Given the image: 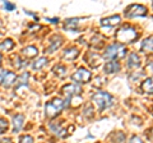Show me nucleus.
Instances as JSON below:
<instances>
[{
  "label": "nucleus",
  "instance_id": "nucleus-1",
  "mask_svg": "<svg viewBox=\"0 0 153 143\" xmlns=\"http://www.w3.org/2000/svg\"><path fill=\"white\" fill-rule=\"evenodd\" d=\"M126 52H128L126 47L123 44L115 42V44L110 45L106 49V51H105V54H103V58L110 60V61H115V60H119V59L124 58V56L126 55Z\"/></svg>",
  "mask_w": 153,
  "mask_h": 143
},
{
  "label": "nucleus",
  "instance_id": "nucleus-2",
  "mask_svg": "<svg viewBox=\"0 0 153 143\" xmlns=\"http://www.w3.org/2000/svg\"><path fill=\"white\" fill-rule=\"evenodd\" d=\"M138 37V32L131 26H124L116 33V39L119 40V44H129L134 41Z\"/></svg>",
  "mask_w": 153,
  "mask_h": 143
},
{
  "label": "nucleus",
  "instance_id": "nucleus-3",
  "mask_svg": "<svg viewBox=\"0 0 153 143\" xmlns=\"http://www.w3.org/2000/svg\"><path fill=\"white\" fill-rule=\"evenodd\" d=\"M92 101L93 104L96 105V107L98 109V110H105V109L110 107L112 105V96L107 92H96L93 96H92Z\"/></svg>",
  "mask_w": 153,
  "mask_h": 143
},
{
  "label": "nucleus",
  "instance_id": "nucleus-4",
  "mask_svg": "<svg viewBox=\"0 0 153 143\" xmlns=\"http://www.w3.org/2000/svg\"><path fill=\"white\" fill-rule=\"evenodd\" d=\"M64 107H65V104H64L63 100L61 98H54V100H51V101L46 102L45 114H46V116H49V118H54L63 110Z\"/></svg>",
  "mask_w": 153,
  "mask_h": 143
},
{
  "label": "nucleus",
  "instance_id": "nucleus-5",
  "mask_svg": "<svg viewBox=\"0 0 153 143\" xmlns=\"http://www.w3.org/2000/svg\"><path fill=\"white\" fill-rule=\"evenodd\" d=\"M147 8L140 4H133L129 8H126L125 10V16L129 18H134V17H143L147 14Z\"/></svg>",
  "mask_w": 153,
  "mask_h": 143
},
{
  "label": "nucleus",
  "instance_id": "nucleus-6",
  "mask_svg": "<svg viewBox=\"0 0 153 143\" xmlns=\"http://www.w3.org/2000/svg\"><path fill=\"white\" fill-rule=\"evenodd\" d=\"M91 77H92V74H91L89 70L84 69V68H79L78 70L75 72V73H73V75H71V79H73L74 82L78 84V83L88 82V80L91 79Z\"/></svg>",
  "mask_w": 153,
  "mask_h": 143
},
{
  "label": "nucleus",
  "instance_id": "nucleus-7",
  "mask_svg": "<svg viewBox=\"0 0 153 143\" xmlns=\"http://www.w3.org/2000/svg\"><path fill=\"white\" fill-rule=\"evenodd\" d=\"M63 92L66 96V98H70V97H74V96H80V93H82V87L76 83H71V84L65 86L63 88Z\"/></svg>",
  "mask_w": 153,
  "mask_h": 143
},
{
  "label": "nucleus",
  "instance_id": "nucleus-8",
  "mask_svg": "<svg viewBox=\"0 0 153 143\" xmlns=\"http://www.w3.org/2000/svg\"><path fill=\"white\" fill-rule=\"evenodd\" d=\"M16 80H17V75H16V73L7 70V72H5V74H4V77H3L1 84H3V87H4V88H10L12 86L16 83Z\"/></svg>",
  "mask_w": 153,
  "mask_h": 143
},
{
  "label": "nucleus",
  "instance_id": "nucleus-9",
  "mask_svg": "<svg viewBox=\"0 0 153 143\" xmlns=\"http://www.w3.org/2000/svg\"><path fill=\"white\" fill-rule=\"evenodd\" d=\"M23 123H25V115L22 114H17L13 116V132L19 133L23 128Z\"/></svg>",
  "mask_w": 153,
  "mask_h": 143
},
{
  "label": "nucleus",
  "instance_id": "nucleus-10",
  "mask_svg": "<svg viewBox=\"0 0 153 143\" xmlns=\"http://www.w3.org/2000/svg\"><path fill=\"white\" fill-rule=\"evenodd\" d=\"M140 65H142L140 58L138 56V54L131 52V54L129 55V59H128V68L129 69H137V68H139Z\"/></svg>",
  "mask_w": 153,
  "mask_h": 143
},
{
  "label": "nucleus",
  "instance_id": "nucleus-11",
  "mask_svg": "<svg viewBox=\"0 0 153 143\" xmlns=\"http://www.w3.org/2000/svg\"><path fill=\"white\" fill-rule=\"evenodd\" d=\"M78 54H79L78 49L74 47V46H70V47H68V49H65L64 54H63V59H65V60H74L76 56H78Z\"/></svg>",
  "mask_w": 153,
  "mask_h": 143
},
{
  "label": "nucleus",
  "instance_id": "nucleus-12",
  "mask_svg": "<svg viewBox=\"0 0 153 143\" xmlns=\"http://www.w3.org/2000/svg\"><path fill=\"white\" fill-rule=\"evenodd\" d=\"M121 21V17L120 16H111L108 18H103L101 21V25L102 26H108V27H112V26H117Z\"/></svg>",
  "mask_w": 153,
  "mask_h": 143
},
{
  "label": "nucleus",
  "instance_id": "nucleus-13",
  "mask_svg": "<svg viewBox=\"0 0 153 143\" xmlns=\"http://www.w3.org/2000/svg\"><path fill=\"white\" fill-rule=\"evenodd\" d=\"M120 70V64L117 63V61H108L105 65V72L108 74H115L117 73V72Z\"/></svg>",
  "mask_w": 153,
  "mask_h": 143
},
{
  "label": "nucleus",
  "instance_id": "nucleus-14",
  "mask_svg": "<svg viewBox=\"0 0 153 143\" xmlns=\"http://www.w3.org/2000/svg\"><path fill=\"white\" fill-rule=\"evenodd\" d=\"M61 44H63V39H61L60 36H55L54 40L50 42V46H49V49H47V51L51 54V52H54L55 50L59 49V47L61 46Z\"/></svg>",
  "mask_w": 153,
  "mask_h": 143
},
{
  "label": "nucleus",
  "instance_id": "nucleus-15",
  "mask_svg": "<svg viewBox=\"0 0 153 143\" xmlns=\"http://www.w3.org/2000/svg\"><path fill=\"white\" fill-rule=\"evenodd\" d=\"M142 89H143V91H144L146 93H149V95L153 93V77L147 78L144 82L142 83Z\"/></svg>",
  "mask_w": 153,
  "mask_h": 143
},
{
  "label": "nucleus",
  "instance_id": "nucleus-16",
  "mask_svg": "<svg viewBox=\"0 0 153 143\" xmlns=\"http://www.w3.org/2000/svg\"><path fill=\"white\" fill-rule=\"evenodd\" d=\"M22 54L25 55L26 58H35V56L38 54V50L35 46H27L22 50Z\"/></svg>",
  "mask_w": 153,
  "mask_h": 143
},
{
  "label": "nucleus",
  "instance_id": "nucleus-17",
  "mask_svg": "<svg viewBox=\"0 0 153 143\" xmlns=\"http://www.w3.org/2000/svg\"><path fill=\"white\" fill-rule=\"evenodd\" d=\"M47 63H49V60H47V58H40V59H37L36 61H33L32 63V69L33 70H40V69H42L44 66H46L47 65Z\"/></svg>",
  "mask_w": 153,
  "mask_h": 143
},
{
  "label": "nucleus",
  "instance_id": "nucleus-18",
  "mask_svg": "<svg viewBox=\"0 0 153 143\" xmlns=\"http://www.w3.org/2000/svg\"><path fill=\"white\" fill-rule=\"evenodd\" d=\"M142 51H153V36H149L146 40H143Z\"/></svg>",
  "mask_w": 153,
  "mask_h": 143
},
{
  "label": "nucleus",
  "instance_id": "nucleus-19",
  "mask_svg": "<svg viewBox=\"0 0 153 143\" xmlns=\"http://www.w3.org/2000/svg\"><path fill=\"white\" fill-rule=\"evenodd\" d=\"M78 23H79V19H76V18H70V19H66V21H65L64 28H65V30L74 31L75 28L78 27Z\"/></svg>",
  "mask_w": 153,
  "mask_h": 143
},
{
  "label": "nucleus",
  "instance_id": "nucleus-20",
  "mask_svg": "<svg viewBox=\"0 0 153 143\" xmlns=\"http://www.w3.org/2000/svg\"><path fill=\"white\" fill-rule=\"evenodd\" d=\"M28 78H30V73H22L19 77H17V80H16V88L21 87V86H26L27 82H28Z\"/></svg>",
  "mask_w": 153,
  "mask_h": 143
},
{
  "label": "nucleus",
  "instance_id": "nucleus-21",
  "mask_svg": "<svg viewBox=\"0 0 153 143\" xmlns=\"http://www.w3.org/2000/svg\"><path fill=\"white\" fill-rule=\"evenodd\" d=\"M13 47H14V42L12 39H7L3 42H0V50H3V51H9V50H12Z\"/></svg>",
  "mask_w": 153,
  "mask_h": 143
},
{
  "label": "nucleus",
  "instance_id": "nucleus-22",
  "mask_svg": "<svg viewBox=\"0 0 153 143\" xmlns=\"http://www.w3.org/2000/svg\"><path fill=\"white\" fill-rule=\"evenodd\" d=\"M52 72L57 75L59 78H64L65 75H66V68L64 65H61V64H59V65H56L54 69H52Z\"/></svg>",
  "mask_w": 153,
  "mask_h": 143
},
{
  "label": "nucleus",
  "instance_id": "nucleus-23",
  "mask_svg": "<svg viewBox=\"0 0 153 143\" xmlns=\"http://www.w3.org/2000/svg\"><path fill=\"white\" fill-rule=\"evenodd\" d=\"M9 128V123L5 118H0V134H4Z\"/></svg>",
  "mask_w": 153,
  "mask_h": 143
},
{
  "label": "nucleus",
  "instance_id": "nucleus-24",
  "mask_svg": "<svg viewBox=\"0 0 153 143\" xmlns=\"http://www.w3.org/2000/svg\"><path fill=\"white\" fill-rule=\"evenodd\" d=\"M83 114L85 118H92L93 116V107L91 106V105H85L84 106V110H83Z\"/></svg>",
  "mask_w": 153,
  "mask_h": 143
},
{
  "label": "nucleus",
  "instance_id": "nucleus-25",
  "mask_svg": "<svg viewBox=\"0 0 153 143\" xmlns=\"http://www.w3.org/2000/svg\"><path fill=\"white\" fill-rule=\"evenodd\" d=\"M19 143H33V137L31 136H22L21 138H19Z\"/></svg>",
  "mask_w": 153,
  "mask_h": 143
},
{
  "label": "nucleus",
  "instance_id": "nucleus-26",
  "mask_svg": "<svg viewBox=\"0 0 153 143\" xmlns=\"http://www.w3.org/2000/svg\"><path fill=\"white\" fill-rule=\"evenodd\" d=\"M16 61H17V63H14V65H16L17 68H25V66L27 65L26 61L22 60L21 58H19V56H17V58H16Z\"/></svg>",
  "mask_w": 153,
  "mask_h": 143
},
{
  "label": "nucleus",
  "instance_id": "nucleus-27",
  "mask_svg": "<svg viewBox=\"0 0 153 143\" xmlns=\"http://www.w3.org/2000/svg\"><path fill=\"white\" fill-rule=\"evenodd\" d=\"M4 9H5L7 12H12V10L16 9V5L12 4V3H9V1H5V3H4Z\"/></svg>",
  "mask_w": 153,
  "mask_h": 143
},
{
  "label": "nucleus",
  "instance_id": "nucleus-28",
  "mask_svg": "<svg viewBox=\"0 0 153 143\" xmlns=\"http://www.w3.org/2000/svg\"><path fill=\"white\" fill-rule=\"evenodd\" d=\"M129 143H143V142H142V139L138 136H133L130 138V141H129Z\"/></svg>",
  "mask_w": 153,
  "mask_h": 143
},
{
  "label": "nucleus",
  "instance_id": "nucleus-29",
  "mask_svg": "<svg viewBox=\"0 0 153 143\" xmlns=\"http://www.w3.org/2000/svg\"><path fill=\"white\" fill-rule=\"evenodd\" d=\"M49 21H51V23H57V18H51V19H49Z\"/></svg>",
  "mask_w": 153,
  "mask_h": 143
},
{
  "label": "nucleus",
  "instance_id": "nucleus-30",
  "mask_svg": "<svg viewBox=\"0 0 153 143\" xmlns=\"http://www.w3.org/2000/svg\"><path fill=\"white\" fill-rule=\"evenodd\" d=\"M149 68H151L152 72H153V61H151V63H149Z\"/></svg>",
  "mask_w": 153,
  "mask_h": 143
},
{
  "label": "nucleus",
  "instance_id": "nucleus-31",
  "mask_svg": "<svg viewBox=\"0 0 153 143\" xmlns=\"http://www.w3.org/2000/svg\"><path fill=\"white\" fill-rule=\"evenodd\" d=\"M0 65H1V54H0Z\"/></svg>",
  "mask_w": 153,
  "mask_h": 143
},
{
  "label": "nucleus",
  "instance_id": "nucleus-32",
  "mask_svg": "<svg viewBox=\"0 0 153 143\" xmlns=\"http://www.w3.org/2000/svg\"><path fill=\"white\" fill-rule=\"evenodd\" d=\"M152 137H153V130H152Z\"/></svg>",
  "mask_w": 153,
  "mask_h": 143
}]
</instances>
